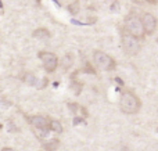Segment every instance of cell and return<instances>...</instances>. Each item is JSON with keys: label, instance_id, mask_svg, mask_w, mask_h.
Returning <instances> with one entry per match:
<instances>
[{"label": "cell", "instance_id": "1", "mask_svg": "<svg viewBox=\"0 0 158 151\" xmlns=\"http://www.w3.org/2000/svg\"><path fill=\"white\" fill-rule=\"evenodd\" d=\"M142 107V103H140V99L132 92H123L121 94L119 99V108L123 114L126 115H133V114H137Z\"/></svg>", "mask_w": 158, "mask_h": 151}, {"label": "cell", "instance_id": "2", "mask_svg": "<svg viewBox=\"0 0 158 151\" xmlns=\"http://www.w3.org/2000/svg\"><path fill=\"white\" fill-rule=\"evenodd\" d=\"M125 29L129 35L135 36L136 39H143L146 35L144 27H143L142 18H139L137 15H129L125 19Z\"/></svg>", "mask_w": 158, "mask_h": 151}, {"label": "cell", "instance_id": "3", "mask_svg": "<svg viewBox=\"0 0 158 151\" xmlns=\"http://www.w3.org/2000/svg\"><path fill=\"white\" fill-rule=\"evenodd\" d=\"M93 61H94L96 67L101 71H106V72H110V71H114L117 64H115L114 58L111 55H108L107 53L104 51H100V50H96L93 53Z\"/></svg>", "mask_w": 158, "mask_h": 151}, {"label": "cell", "instance_id": "4", "mask_svg": "<svg viewBox=\"0 0 158 151\" xmlns=\"http://www.w3.org/2000/svg\"><path fill=\"white\" fill-rule=\"evenodd\" d=\"M122 49L126 54L129 55H136L140 51V43L139 39H136L135 36L129 35V33H123L122 35Z\"/></svg>", "mask_w": 158, "mask_h": 151}, {"label": "cell", "instance_id": "5", "mask_svg": "<svg viewBox=\"0 0 158 151\" xmlns=\"http://www.w3.org/2000/svg\"><path fill=\"white\" fill-rule=\"evenodd\" d=\"M39 58L42 60V64H43V68L46 69V72L49 74H53V72L57 69L58 67V57L52 51H40L39 53Z\"/></svg>", "mask_w": 158, "mask_h": 151}, {"label": "cell", "instance_id": "6", "mask_svg": "<svg viewBox=\"0 0 158 151\" xmlns=\"http://www.w3.org/2000/svg\"><path fill=\"white\" fill-rule=\"evenodd\" d=\"M28 122H29L33 128H36V129H39V130H47V129H50V122H52V119L46 115H33V116L28 118Z\"/></svg>", "mask_w": 158, "mask_h": 151}, {"label": "cell", "instance_id": "7", "mask_svg": "<svg viewBox=\"0 0 158 151\" xmlns=\"http://www.w3.org/2000/svg\"><path fill=\"white\" fill-rule=\"evenodd\" d=\"M142 22L144 27L146 35H153L157 29V18L151 13H144L142 17Z\"/></svg>", "mask_w": 158, "mask_h": 151}, {"label": "cell", "instance_id": "8", "mask_svg": "<svg viewBox=\"0 0 158 151\" xmlns=\"http://www.w3.org/2000/svg\"><path fill=\"white\" fill-rule=\"evenodd\" d=\"M32 36L36 39H49L50 38V32L46 28H38L32 32Z\"/></svg>", "mask_w": 158, "mask_h": 151}, {"label": "cell", "instance_id": "9", "mask_svg": "<svg viewBox=\"0 0 158 151\" xmlns=\"http://www.w3.org/2000/svg\"><path fill=\"white\" fill-rule=\"evenodd\" d=\"M21 79H22V82H25L27 85H31V86H35L36 88V83H38V78L35 76V75H32V74H29V72H25L24 75L21 76Z\"/></svg>", "mask_w": 158, "mask_h": 151}, {"label": "cell", "instance_id": "10", "mask_svg": "<svg viewBox=\"0 0 158 151\" xmlns=\"http://www.w3.org/2000/svg\"><path fill=\"white\" fill-rule=\"evenodd\" d=\"M58 146H60V141H58L57 139H53V140L47 141V143L44 144V149H46V151H56L58 149Z\"/></svg>", "mask_w": 158, "mask_h": 151}, {"label": "cell", "instance_id": "11", "mask_svg": "<svg viewBox=\"0 0 158 151\" xmlns=\"http://www.w3.org/2000/svg\"><path fill=\"white\" fill-rule=\"evenodd\" d=\"M72 64H74V60H72V55H71V54L64 55L63 61H61V67H63L64 69H69V68H71Z\"/></svg>", "mask_w": 158, "mask_h": 151}, {"label": "cell", "instance_id": "12", "mask_svg": "<svg viewBox=\"0 0 158 151\" xmlns=\"http://www.w3.org/2000/svg\"><path fill=\"white\" fill-rule=\"evenodd\" d=\"M50 130L54 133H63V125L60 121H52L50 122Z\"/></svg>", "mask_w": 158, "mask_h": 151}, {"label": "cell", "instance_id": "13", "mask_svg": "<svg viewBox=\"0 0 158 151\" xmlns=\"http://www.w3.org/2000/svg\"><path fill=\"white\" fill-rule=\"evenodd\" d=\"M68 10H69V13H71L72 15H77V14L79 13V3L75 2V3H72V4H69Z\"/></svg>", "mask_w": 158, "mask_h": 151}, {"label": "cell", "instance_id": "14", "mask_svg": "<svg viewBox=\"0 0 158 151\" xmlns=\"http://www.w3.org/2000/svg\"><path fill=\"white\" fill-rule=\"evenodd\" d=\"M0 151H15V150L11 149V147H3V149L0 150Z\"/></svg>", "mask_w": 158, "mask_h": 151}, {"label": "cell", "instance_id": "15", "mask_svg": "<svg viewBox=\"0 0 158 151\" xmlns=\"http://www.w3.org/2000/svg\"><path fill=\"white\" fill-rule=\"evenodd\" d=\"M146 2H148V3H157L158 0H146Z\"/></svg>", "mask_w": 158, "mask_h": 151}]
</instances>
